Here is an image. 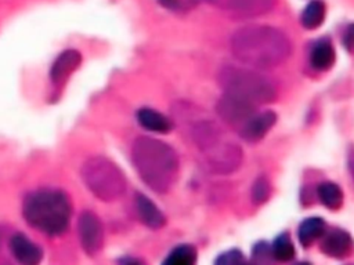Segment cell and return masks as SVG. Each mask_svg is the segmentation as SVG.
<instances>
[{
	"label": "cell",
	"mask_w": 354,
	"mask_h": 265,
	"mask_svg": "<svg viewBox=\"0 0 354 265\" xmlns=\"http://www.w3.org/2000/svg\"><path fill=\"white\" fill-rule=\"evenodd\" d=\"M173 112L176 119L184 124L210 173L227 175L241 167L243 152L223 126L198 109L192 110L191 105L185 102L176 104Z\"/></svg>",
	"instance_id": "obj_1"
},
{
	"label": "cell",
	"mask_w": 354,
	"mask_h": 265,
	"mask_svg": "<svg viewBox=\"0 0 354 265\" xmlns=\"http://www.w3.org/2000/svg\"><path fill=\"white\" fill-rule=\"evenodd\" d=\"M232 55L253 69H272L292 54L289 37L272 26L250 25L235 30L230 39Z\"/></svg>",
	"instance_id": "obj_2"
},
{
	"label": "cell",
	"mask_w": 354,
	"mask_h": 265,
	"mask_svg": "<svg viewBox=\"0 0 354 265\" xmlns=\"http://www.w3.org/2000/svg\"><path fill=\"white\" fill-rule=\"evenodd\" d=\"M131 161L142 182L156 193H167L178 179V155L163 141L136 138L131 145Z\"/></svg>",
	"instance_id": "obj_3"
},
{
	"label": "cell",
	"mask_w": 354,
	"mask_h": 265,
	"mask_svg": "<svg viewBox=\"0 0 354 265\" xmlns=\"http://www.w3.org/2000/svg\"><path fill=\"white\" fill-rule=\"evenodd\" d=\"M22 214L32 228L47 236H59L69 226L72 204L59 189H40L25 197Z\"/></svg>",
	"instance_id": "obj_4"
},
{
	"label": "cell",
	"mask_w": 354,
	"mask_h": 265,
	"mask_svg": "<svg viewBox=\"0 0 354 265\" xmlns=\"http://www.w3.org/2000/svg\"><path fill=\"white\" fill-rule=\"evenodd\" d=\"M217 81L224 94L254 106L270 104L278 95L275 83L249 66L224 65L217 73Z\"/></svg>",
	"instance_id": "obj_5"
},
{
	"label": "cell",
	"mask_w": 354,
	"mask_h": 265,
	"mask_svg": "<svg viewBox=\"0 0 354 265\" xmlns=\"http://www.w3.org/2000/svg\"><path fill=\"white\" fill-rule=\"evenodd\" d=\"M80 175L87 189L102 202L119 199L127 186L123 171L104 156L87 159L82 166Z\"/></svg>",
	"instance_id": "obj_6"
},
{
	"label": "cell",
	"mask_w": 354,
	"mask_h": 265,
	"mask_svg": "<svg viewBox=\"0 0 354 265\" xmlns=\"http://www.w3.org/2000/svg\"><path fill=\"white\" fill-rule=\"evenodd\" d=\"M216 110L220 119L238 132L257 112V106L223 94L216 104Z\"/></svg>",
	"instance_id": "obj_7"
},
{
	"label": "cell",
	"mask_w": 354,
	"mask_h": 265,
	"mask_svg": "<svg viewBox=\"0 0 354 265\" xmlns=\"http://www.w3.org/2000/svg\"><path fill=\"white\" fill-rule=\"evenodd\" d=\"M77 233L82 248L88 255H95L104 246V229L100 218L93 211H83L77 221Z\"/></svg>",
	"instance_id": "obj_8"
},
{
	"label": "cell",
	"mask_w": 354,
	"mask_h": 265,
	"mask_svg": "<svg viewBox=\"0 0 354 265\" xmlns=\"http://www.w3.org/2000/svg\"><path fill=\"white\" fill-rule=\"evenodd\" d=\"M213 7L235 17H257L268 12L275 0H206Z\"/></svg>",
	"instance_id": "obj_9"
},
{
	"label": "cell",
	"mask_w": 354,
	"mask_h": 265,
	"mask_svg": "<svg viewBox=\"0 0 354 265\" xmlns=\"http://www.w3.org/2000/svg\"><path fill=\"white\" fill-rule=\"evenodd\" d=\"M321 239V250L328 257H333L337 259L346 258L353 251V239L350 233L340 228H333L330 230H325Z\"/></svg>",
	"instance_id": "obj_10"
},
{
	"label": "cell",
	"mask_w": 354,
	"mask_h": 265,
	"mask_svg": "<svg viewBox=\"0 0 354 265\" xmlns=\"http://www.w3.org/2000/svg\"><path fill=\"white\" fill-rule=\"evenodd\" d=\"M277 121V115L272 110H257L249 121L238 131V135L246 142L254 144L266 137Z\"/></svg>",
	"instance_id": "obj_11"
},
{
	"label": "cell",
	"mask_w": 354,
	"mask_h": 265,
	"mask_svg": "<svg viewBox=\"0 0 354 265\" xmlns=\"http://www.w3.org/2000/svg\"><path fill=\"white\" fill-rule=\"evenodd\" d=\"M82 62V55L77 50H65L61 52L51 65L50 79L55 88H61L69 76L79 68Z\"/></svg>",
	"instance_id": "obj_12"
},
{
	"label": "cell",
	"mask_w": 354,
	"mask_h": 265,
	"mask_svg": "<svg viewBox=\"0 0 354 265\" xmlns=\"http://www.w3.org/2000/svg\"><path fill=\"white\" fill-rule=\"evenodd\" d=\"M12 257L22 265H36L43 258V250L24 233H14L8 240Z\"/></svg>",
	"instance_id": "obj_13"
},
{
	"label": "cell",
	"mask_w": 354,
	"mask_h": 265,
	"mask_svg": "<svg viewBox=\"0 0 354 265\" xmlns=\"http://www.w3.org/2000/svg\"><path fill=\"white\" fill-rule=\"evenodd\" d=\"M136 207L141 222L151 229H160L166 224V218L159 207L145 195L137 193Z\"/></svg>",
	"instance_id": "obj_14"
},
{
	"label": "cell",
	"mask_w": 354,
	"mask_h": 265,
	"mask_svg": "<svg viewBox=\"0 0 354 265\" xmlns=\"http://www.w3.org/2000/svg\"><path fill=\"white\" fill-rule=\"evenodd\" d=\"M137 120L141 127L153 132H169L173 128L169 117L151 108H141L137 112Z\"/></svg>",
	"instance_id": "obj_15"
},
{
	"label": "cell",
	"mask_w": 354,
	"mask_h": 265,
	"mask_svg": "<svg viewBox=\"0 0 354 265\" xmlns=\"http://www.w3.org/2000/svg\"><path fill=\"white\" fill-rule=\"evenodd\" d=\"M335 62V48L329 39L318 40L310 52V63L317 70H328Z\"/></svg>",
	"instance_id": "obj_16"
},
{
	"label": "cell",
	"mask_w": 354,
	"mask_h": 265,
	"mask_svg": "<svg viewBox=\"0 0 354 265\" xmlns=\"http://www.w3.org/2000/svg\"><path fill=\"white\" fill-rule=\"evenodd\" d=\"M325 230H326V224L322 218H319V217L306 218L300 224L299 230H297L299 242L301 243L303 247H308L315 240H318L324 235Z\"/></svg>",
	"instance_id": "obj_17"
},
{
	"label": "cell",
	"mask_w": 354,
	"mask_h": 265,
	"mask_svg": "<svg viewBox=\"0 0 354 265\" xmlns=\"http://www.w3.org/2000/svg\"><path fill=\"white\" fill-rule=\"evenodd\" d=\"M319 202L329 210H339L343 204V192L335 182L325 181L317 186Z\"/></svg>",
	"instance_id": "obj_18"
},
{
	"label": "cell",
	"mask_w": 354,
	"mask_h": 265,
	"mask_svg": "<svg viewBox=\"0 0 354 265\" xmlns=\"http://www.w3.org/2000/svg\"><path fill=\"white\" fill-rule=\"evenodd\" d=\"M325 12H326V10H325L324 1H321V0L310 1L301 12V18H300L301 25L308 30L317 29L318 26L322 25L324 19H325Z\"/></svg>",
	"instance_id": "obj_19"
},
{
	"label": "cell",
	"mask_w": 354,
	"mask_h": 265,
	"mask_svg": "<svg viewBox=\"0 0 354 265\" xmlns=\"http://www.w3.org/2000/svg\"><path fill=\"white\" fill-rule=\"evenodd\" d=\"M270 248H271L272 259H275L278 262H288V261L293 259V257L296 254L293 242H292L289 233H286V232L277 236L274 239V242L271 243Z\"/></svg>",
	"instance_id": "obj_20"
},
{
	"label": "cell",
	"mask_w": 354,
	"mask_h": 265,
	"mask_svg": "<svg viewBox=\"0 0 354 265\" xmlns=\"http://www.w3.org/2000/svg\"><path fill=\"white\" fill-rule=\"evenodd\" d=\"M165 264L192 265L196 262V250L191 244H181L173 248L163 261Z\"/></svg>",
	"instance_id": "obj_21"
},
{
	"label": "cell",
	"mask_w": 354,
	"mask_h": 265,
	"mask_svg": "<svg viewBox=\"0 0 354 265\" xmlns=\"http://www.w3.org/2000/svg\"><path fill=\"white\" fill-rule=\"evenodd\" d=\"M272 192V186L270 179L266 175H260L256 178V181L252 185V190H250V199L253 202V204L260 206L264 204Z\"/></svg>",
	"instance_id": "obj_22"
},
{
	"label": "cell",
	"mask_w": 354,
	"mask_h": 265,
	"mask_svg": "<svg viewBox=\"0 0 354 265\" xmlns=\"http://www.w3.org/2000/svg\"><path fill=\"white\" fill-rule=\"evenodd\" d=\"M252 259L254 262H268L272 259L271 248L267 242H257L252 250Z\"/></svg>",
	"instance_id": "obj_23"
},
{
	"label": "cell",
	"mask_w": 354,
	"mask_h": 265,
	"mask_svg": "<svg viewBox=\"0 0 354 265\" xmlns=\"http://www.w3.org/2000/svg\"><path fill=\"white\" fill-rule=\"evenodd\" d=\"M216 264H225V265H235V264H243L245 262V257L243 254L238 250V248H231L225 253H221L216 261Z\"/></svg>",
	"instance_id": "obj_24"
},
{
	"label": "cell",
	"mask_w": 354,
	"mask_h": 265,
	"mask_svg": "<svg viewBox=\"0 0 354 265\" xmlns=\"http://www.w3.org/2000/svg\"><path fill=\"white\" fill-rule=\"evenodd\" d=\"M158 3L160 6H163L165 8H169V10H177L181 4V0H158Z\"/></svg>",
	"instance_id": "obj_25"
},
{
	"label": "cell",
	"mask_w": 354,
	"mask_h": 265,
	"mask_svg": "<svg viewBox=\"0 0 354 265\" xmlns=\"http://www.w3.org/2000/svg\"><path fill=\"white\" fill-rule=\"evenodd\" d=\"M344 39H343V44L346 46V48L348 50V51H351V36H353V33H351V25H348L347 26V30H346V33H344Z\"/></svg>",
	"instance_id": "obj_26"
}]
</instances>
